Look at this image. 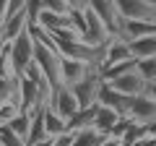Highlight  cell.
<instances>
[{
    "label": "cell",
    "mask_w": 156,
    "mask_h": 146,
    "mask_svg": "<svg viewBox=\"0 0 156 146\" xmlns=\"http://www.w3.org/2000/svg\"><path fill=\"white\" fill-rule=\"evenodd\" d=\"M8 63H11V71L21 78L23 73L29 71V65L34 63V37L31 31H23L21 37H16L13 42H8Z\"/></svg>",
    "instance_id": "cell-1"
},
{
    "label": "cell",
    "mask_w": 156,
    "mask_h": 146,
    "mask_svg": "<svg viewBox=\"0 0 156 146\" xmlns=\"http://www.w3.org/2000/svg\"><path fill=\"white\" fill-rule=\"evenodd\" d=\"M101 84H104V76H101V71H91L89 76L81 81V84L70 86V89H73V94H76V99H78V104H81V107H94L96 99H99V89H101Z\"/></svg>",
    "instance_id": "cell-2"
},
{
    "label": "cell",
    "mask_w": 156,
    "mask_h": 146,
    "mask_svg": "<svg viewBox=\"0 0 156 146\" xmlns=\"http://www.w3.org/2000/svg\"><path fill=\"white\" fill-rule=\"evenodd\" d=\"M104 81L112 86V89H117L120 94H125V97H140V94H146V86H148L146 78L138 71H128V73H122V76L104 78Z\"/></svg>",
    "instance_id": "cell-3"
},
{
    "label": "cell",
    "mask_w": 156,
    "mask_h": 146,
    "mask_svg": "<svg viewBox=\"0 0 156 146\" xmlns=\"http://www.w3.org/2000/svg\"><path fill=\"white\" fill-rule=\"evenodd\" d=\"M112 5L122 21H133V18H154L156 21V13L148 5V0H112Z\"/></svg>",
    "instance_id": "cell-4"
},
{
    "label": "cell",
    "mask_w": 156,
    "mask_h": 146,
    "mask_svg": "<svg viewBox=\"0 0 156 146\" xmlns=\"http://www.w3.org/2000/svg\"><path fill=\"white\" fill-rule=\"evenodd\" d=\"M91 71H99V68L89 65L86 60H73V57H62V65H60V73H62V86H76L89 76Z\"/></svg>",
    "instance_id": "cell-5"
},
{
    "label": "cell",
    "mask_w": 156,
    "mask_h": 146,
    "mask_svg": "<svg viewBox=\"0 0 156 146\" xmlns=\"http://www.w3.org/2000/svg\"><path fill=\"white\" fill-rule=\"evenodd\" d=\"M128 118L135 120V123H154L156 120V102L151 99L148 94H140V97H133L130 99V107H128Z\"/></svg>",
    "instance_id": "cell-6"
},
{
    "label": "cell",
    "mask_w": 156,
    "mask_h": 146,
    "mask_svg": "<svg viewBox=\"0 0 156 146\" xmlns=\"http://www.w3.org/2000/svg\"><path fill=\"white\" fill-rule=\"evenodd\" d=\"M52 110H55L57 115H62L65 120H70L73 115L81 110V104H78V99H76V94H73V89L70 86H60V89L55 91V97H52Z\"/></svg>",
    "instance_id": "cell-7"
},
{
    "label": "cell",
    "mask_w": 156,
    "mask_h": 146,
    "mask_svg": "<svg viewBox=\"0 0 156 146\" xmlns=\"http://www.w3.org/2000/svg\"><path fill=\"white\" fill-rule=\"evenodd\" d=\"M148 34H156V21L154 18H133V21H122V29H120V37L128 42L140 39V37H148Z\"/></svg>",
    "instance_id": "cell-8"
},
{
    "label": "cell",
    "mask_w": 156,
    "mask_h": 146,
    "mask_svg": "<svg viewBox=\"0 0 156 146\" xmlns=\"http://www.w3.org/2000/svg\"><path fill=\"white\" fill-rule=\"evenodd\" d=\"M130 55V42L122 39V37H109V42H107V50H104V63H101V71L109 65H115V63L120 60H128Z\"/></svg>",
    "instance_id": "cell-9"
},
{
    "label": "cell",
    "mask_w": 156,
    "mask_h": 146,
    "mask_svg": "<svg viewBox=\"0 0 156 146\" xmlns=\"http://www.w3.org/2000/svg\"><path fill=\"white\" fill-rule=\"evenodd\" d=\"M130 99L133 97H125V94H120L117 89H112L109 84H101V89H99V99H96V104H107V107H115L117 112H122V115H128V107H130Z\"/></svg>",
    "instance_id": "cell-10"
},
{
    "label": "cell",
    "mask_w": 156,
    "mask_h": 146,
    "mask_svg": "<svg viewBox=\"0 0 156 146\" xmlns=\"http://www.w3.org/2000/svg\"><path fill=\"white\" fill-rule=\"evenodd\" d=\"M29 29V18H26V11H21V13H16V16H8L5 18V24H3V29H0V39L5 42H13L16 37H21L23 31Z\"/></svg>",
    "instance_id": "cell-11"
},
{
    "label": "cell",
    "mask_w": 156,
    "mask_h": 146,
    "mask_svg": "<svg viewBox=\"0 0 156 146\" xmlns=\"http://www.w3.org/2000/svg\"><path fill=\"white\" fill-rule=\"evenodd\" d=\"M107 136H109V133L99 130L96 125H89V128L73 130V146H101Z\"/></svg>",
    "instance_id": "cell-12"
},
{
    "label": "cell",
    "mask_w": 156,
    "mask_h": 146,
    "mask_svg": "<svg viewBox=\"0 0 156 146\" xmlns=\"http://www.w3.org/2000/svg\"><path fill=\"white\" fill-rule=\"evenodd\" d=\"M120 118H122V112H117L115 107L96 104V118H94V125H96L99 130H104V133H112V128L120 123Z\"/></svg>",
    "instance_id": "cell-13"
},
{
    "label": "cell",
    "mask_w": 156,
    "mask_h": 146,
    "mask_svg": "<svg viewBox=\"0 0 156 146\" xmlns=\"http://www.w3.org/2000/svg\"><path fill=\"white\" fill-rule=\"evenodd\" d=\"M44 130H47L50 138H57V136L68 133V120L62 118V115H57L50 104L44 107Z\"/></svg>",
    "instance_id": "cell-14"
},
{
    "label": "cell",
    "mask_w": 156,
    "mask_h": 146,
    "mask_svg": "<svg viewBox=\"0 0 156 146\" xmlns=\"http://www.w3.org/2000/svg\"><path fill=\"white\" fill-rule=\"evenodd\" d=\"M130 55H133L135 60L154 57V55H156V34H148V37L133 39V42H130Z\"/></svg>",
    "instance_id": "cell-15"
},
{
    "label": "cell",
    "mask_w": 156,
    "mask_h": 146,
    "mask_svg": "<svg viewBox=\"0 0 156 146\" xmlns=\"http://www.w3.org/2000/svg\"><path fill=\"white\" fill-rule=\"evenodd\" d=\"M47 138V130H44V107H37L31 112V128H29V138L26 146H34L37 141Z\"/></svg>",
    "instance_id": "cell-16"
},
{
    "label": "cell",
    "mask_w": 156,
    "mask_h": 146,
    "mask_svg": "<svg viewBox=\"0 0 156 146\" xmlns=\"http://www.w3.org/2000/svg\"><path fill=\"white\" fill-rule=\"evenodd\" d=\"M18 102V76H3L0 73V104Z\"/></svg>",
    "instance_id": "cell-17"
},
{
    "label": "cell",
    "mask_w": 156,
    "mask_h": 146,
    "mask_svg": "<svg viewBox=\"0 0 156 146\" xmlns=\"http://www.w3.org/2000/svg\"><path fill=\"white\" fill-rule=\"evenodd\" d=\"M94 118H96V104H94V107H81V110L68 120V130L89 128V125H94Z\"/></svg>",
    "instance_id": "cell-18"
},
{
    "label": "cell",
    "mask_w": 156,
    "mask_h": 146,
    "mask_svg": "<svg viewBox=\"0 0 156 146\" xmlns=\"http://www.w3.org/2000/svg\"><path fill=\"white\" fill-rule=\"evenodd\" d=\"M8 128H11L16 136H21V138L26 141V138H29V128H31V112H23V110H21V112H18L16 118L8 123Z\"/></svg>",
    "instance_id": "cell-19"
},
{
    "label": "cell",
    "mask_w": 156,
    "mask_h": 146,
    "mask_svg": "<svg viewBox=\"0 0 156 146\" xmlns=\"http://www.w3.org/2000/svg\"><path fill=\"white\" fill-rule=\"evenodd\" d=\"M135 65H138V60H135V57H128V60H120V63H115V65L104 68L101 76H104V78H115V76H122V73H128V71H135Z\"/></svg>",
    "instance_id": "cell-20"
},
{
    "label": "cell",
    "mask_w": 156,
    "mask_h": 146,
    "mask_svg": "<svg viewBox=\"0 0 156 146\" xmlns=\"http://www.w3.org/2000/svg\"><path fill=\"white\" fill-rule=\"evenodd\" d=\"M135 71L140 73L146 78V84H151V81H156V55L154 57H143V60H138V65H135Z\"/></svg>",
    "instance_id": "cell-21"
},
{
    "label": "cell",
    "mask_w": 156,
    "mask_h": 146,
    "mask_svg": "<svg viewBox=\"0 0 156 146\" xmlns=\"http://www.w3.org/2000/svg\"><path fill=\"white\" fill-rule=\"evenodd\" d=\"M0 146H26V141L16 136L8 125H0Z\"/></svg>",
    "instance_id": "cell-22"
},
{
    "label": "cell",
    "mask_w": 156,
    "mask_h": 146,
    "mask_svg": "<svg viewBox=\"0 0 156 146\" xmlns=\"http://www.w3.org/2000/svg\"><path fill=\"white\" fill-rule=\"evenodd\" d=\"M68 18H70V29L78 34V37H83L86 34V11H70Z\"/></svg>",
    "instance_id": "cell-23"
},
{
    "label": "cell",
    "mask_w": 156,
    "mask_h": 146,
    "mask_svg": "<svg viewBox=\"0 0 156 146\" xmlns=\"http://www.w3.org/2000/svg\"><path fill=\"white\" fill-rule=\"evenodd\" d=\"M42 3V11H52V13H60V16H68L70 8L65 5V0H39Z\"/></svg>",
    "instance_id": "cell-24"
},
{
    "label": "cell",
    "mask_w": 156,
    "mask_h": 146,
    "mask_svg": "<svg viewBox=\"0 0 156 146\" xmlns=\"http://www.w3.org/2000/svg\"><path fill=\"white\" fill-rule=\"evenodd\" d=\"M65 5L70 11H86L89 8V0H65Z\"/></svg>",
    "instance_id": "cell-25"
},
{
    "label": "cell",
    "mask_w": 156,
    "mask_h": 146,
    "mask_svg": "<svg viewBox=\"0 0 156 146\" xmlns=\"http://www.w3.org/2000/svg\"><path fill=\"white\" fill-rule=\"evenodd\" d=\"M146 138H156V120L154 123H146Z\"/></svg>",
    "instance_id": "cell-26"
},
{
    "label": "cell",
    "mask_w": 156,
    "mask_h": 146,
    "mask_svg": "<svg viewBox=\"0 0 156 146\" xmlns=\"http://www.w3.org/2000/svg\"><path fill=\"white\" fill-rule=\"evenodd\" d=\"M146 94H148V97H151V99H154V102H156V81H151V84H148V86H146Z\"/></svg>",
    "instance_id": "cell-27"
},
{
    "label": "cell",
    "mask_w": 156,
    "mask_h": 146,
    "mask_svg": "<svg viewBox=\"0 0 156 146\" xmlns=\"http://www.w3.org/2000/svg\"><path fill=\"white\" fill-rule=\"evenodd\" d=\"M135 146H156V138H143V141H138Z\"/></svg>",
    "instance_id": "cell-28"
}]
</instances>
